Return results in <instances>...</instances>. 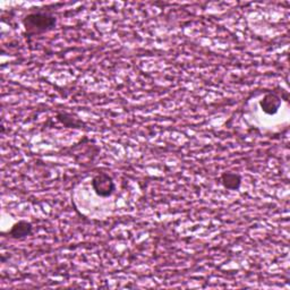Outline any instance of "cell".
Listing matches in <instances>:
<instances>
[{"mask_svg":"<svg viewBox=\"0 0 290 290\" xmlns=\"http://www.w3.org/2000/svg\"><path fill=\"white\" fill-rule=\"evenodd\" d=\"M32 234V224L28 221H19L13 225L10 229V236L13 238H25Z\"/></svg>","mask_w":290,"mask_h":290,"instance_id":"cell-4","label":"cell"},{"mask_svg":"<svg viewBox=\"0 0 290 290\" xmlns=\"http://www.w3.org/2000/svg\"><path fill=\"white\" fill-rule=\"evenodd\" d=\"M221 181L222 185L225 187L227 190L230 191H237L240 184H241V178L240 176L237 174L234 173H224L221 176Z\"/></svg>","mask_w":290,"mask_h":290,"instance_id":"cell-5","label":"cell"},{"mask_svg":"<svg viewBox=\"0 0 290 290\" xmlns=\"http://www.w3.org/2000/svg\"><path fill=\"white\" fill-rule=\"evenodd\" d=\"M260 106L266 115H276L281 106V99L275 93H267L260 101Z\"/></svg>","mask_w":290,"mask_h":290,"instance_id":"cell-3","label":"cell"},{"mask_svg":"<svg viewBox=\"0 0 290 290\" xmlns=\"http://www.w3.org/2000/svg\"><path fill=\"white\" fill-rule=\"evenodd\" d=\"M23 25L29 36H35L52 30L56 25V17L48 12L29 14L23 20Z\"/></svg>","mask_w":290,"mask_h":290,"instance_id":"cell-1","label":"cell"},{"mask_svg":"<svg viewBox=\"0 0 290 290\" xmlns=\"http://www.w3.org/2000/svg\"><path fill=\"white\" fill-rule=\"evenodd\" d=\"M93 191L101 197H108L115 191V184L109 175L100 173L92 179Z\"/></svg>","mask_w":290,"mask_h":290,"instance_id":"cell-2","label":"cell"},{"mask_svg":"<svg viewBox=\"0 0 290 290\" xmlns=\"http://www.w3.org/2000/svg\"><path fill=\"white\" fill-rule=\"evenodd\" d=\"M57 118H58L59 121L63 122L64 125L67 126V127H80V126H82V122L77 120L76 118H73L72 115L58 114Z\"/></svg>","mask_w":290,"mask_h":290,"instance_id":"cell-6","label":"cell"}]
</instances>
